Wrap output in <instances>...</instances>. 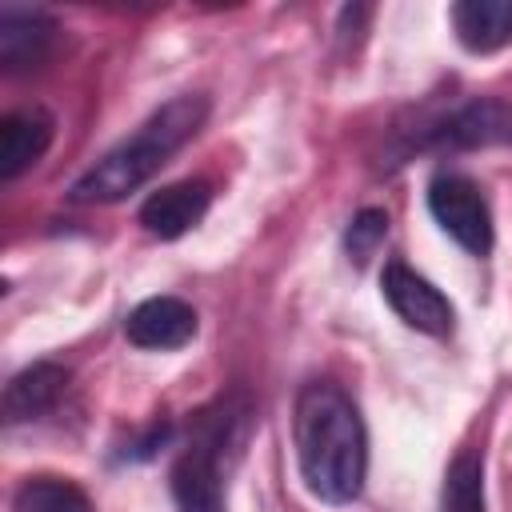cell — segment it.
I'll use <instances>...</instances> for the list:
<instances>
[{
    "mask_svg": "<svg viewBox=\"0 0 512 512\" xmlns=\"http://www.w3.org/2000/svg\"><path fill=\"white\" fill-rule=\"evenodd\" d=\"M68 388V372L60 364H32L24 372H16L4 388V420L8 424H24V420H40L48 408H56V400Z\"/></svg>",
    "mask_w": 512,
    "mask_h": 512,
    "instance_id": "cell-11",
    "label": "cell"
},
{
    "mask_svg": "<svg viewBox=\"0 0 512 512\" xmlns=\"http://www.w3.org/2000/svg\"><path fill=\"white\" fill-rule=\"evenodd\" d=\"M380 292H384L388 308H392L408 328H416V332H424V336H448V332H452L456 312H452L448 296H444L432 280H424L420 272H412L408 264L388 260L384 272H380Z\"/></svg>",
    "mask_w": 512,
    "mask_h": 512,
    "instance_id": "cell-5",
    "label": "cell"
},
{
    "mask_svg": "<svg viewBox=\"0 0 512 512\" xmlns=\"http://www.w3.org/2000/svg\"><path fill=\"white\" fill-rule=\"evenodd\" d=\"M432 148H488V144H512V100H468L452 108L444 120H436L424 136Z\"/></svg>",
    "mask_w": 512,
    "mask_h": 512,
    "instance_id": "cell-6",
    "label": "cell"
},
{
    "mask_svg": "<svg viewBox=\"0 0 512 512\" xmlns=\"http://www.w3.org/2000/svg\"><path fill=\"white\" fill-rule=\"evenodd\" d=\"M208 120V96L184 92L156 108L128 140H120L112 152H104L68 192L80 204H116L128 192H136L144 180H152Z\"/></svg>",
    "mask_w": 512,
    "mask_h": 512,
    "instance_id": "cell-2",
    "label": "cell"
},
{
    "mask_svg": "<svg viewBox=\"0 0 512 512\" xmlns=\"http://www.w3.org/2000/svg\"><path fill=\"white\" fill-rule=\"evenodd\" d=\"M440 512H488L484 500V460L476 452H460L444 472Z\"/></svg>",
    "mask_w": 512,
    "mask_h": 512,
    "instance_id": "cell-14",
    "label": "cell"
},
{
    "mask_svg": "<svg viewBox=\"0 0 512 512\" xmlns=\"http://www.w3.org/2000/svg\"><path fill=\"white\" fill-rule=\"evenodd\" d=\"M368 16H372L368 4H344V8H340V40H344V44H348V40H360V28H364Z\"/></svg>",
    "mask_w": 512,
    "mask_h": 512,
    "instance_id": "cell-16",
    "label": "cell"
},
{
    "mask_svg": "<svg viewBox=\"0 0 512 512\" xmlns=\"http://www.w3.org/2000/svg\"><path fill=\"white\" fill-rule=\"evenodd\" d=\"M208 204H212V188L204 180H180V184L152 192L140 204V224L160 240H176L204 220Z\"/></svg>",
    "mask_w": 512,
    "mask_h": 512,
    "instance_id": "cell-9",
    "label": "cell"
},
{
    "mask_svg": "<svg viewBox=\"0 0 512 512\" xmlns=\"http://www.w3.org/2000/svg\"><path fill=\"white\" fill-rule=\"evenodd\" d=\"M428 212L436 216V224L472 256H488L492 252V212L484 192L460 176V172H440L428 184Z\"/></svg>",
    "mask_w": 512,
    "mask_h": 512,
    "instance_id": "cell-4",
    "label": "cell"
},
{
    "mask_svg": "<svg viewBox=\"0 0 512 512\" xmlns=\"http://www.w3.org/2000/svg\"><path fill=\"white\" fill-rule=\"evenodd\" d=\"M52 144V116L44 108H20L0 120V180L28 172Z\"/></svg>",
    "mask_w": 512,
    "mask_h": 512,
    "instance_id": "cell-10",
    "label": "cell"
},
{
    "mask_svg": "<svg viewBox=\"0 0 512 512\" xmlns=\"http://www.w3.org/2000/svg\"><path fill=\"white\" fill-rule=\"evenodd\" d=\"M12 512H96V508L68 480H60V476H32V480H24L16 488Z\"/></svg>",
    "mask_w": 512,
    "mask_h": 512,
    "instance_id": "cell-13",
    "label": "cell"
},
{
    "mask_svg": "<svg viewBox=\"0 0 512 512\" xmlns=\"http://www.w3.org/2000/svg\"><path fill=\"white\" fill-rule=\"evenodd\" d=\"M452 28L468 52H500L512 44V0H460L452 8Z\"/></svg>",
    "mask_w": 512,
    "mask_h": 512,
    "instance_id": "cell-12",
    "label": "cell"
},
{
    "mask_svg": "<svg viewBox=\"0 0 512 512\" xmlns=\"http://www.w3.org/2000/svg\"><path fill=\"white\" fill-rule=\"evenodd\" d=\"M56 20L40 8H0V68L4 72H28L40 68L56 48Z\"/></svg>",
    "mask_w": 512,
    "mask_h": 512,
    "instance_id": "cell-7",
    "label": "cell"
},
{
    "mask_svg": "<svg viewBox=\"0 0 512 512\" xmlns=\"http://www.w3.org/2000/svg\"><path fill=\"white\" fill-rule=\"evenodd\" d=\"M292 444L304 488L324 504H348L364 488L368 436L352 396L332 380H312L296 392Z\"/></svg>",
    "mask_w": 512,
    "mask_h": 512,
    "instance_id": "cell-1",
    "label": "cell"
},
{
    "mask_svg": "<svg viewBox=\"0 0 512 512\" xmlns=\"http://www.w3.org/2000/svg\"><path fill=\"white\" fill-rule=\"evenodd\" d=\"M244 432L248 404L240 396H224L196 416L192 436L172 464V496L180 512H224V484L232 460L240 456Z\"/></svg>",
    "mask_w": 512,
    "mask_h": 512,
    "instance_id": "cell-3",
    "label": "cell"
},
{
    "mask_svg": "<svg viewBox=\"0 0 512 512\" xmlns=\"http://www.w3.org/2000/svg\"><path fill=\"white\" fill-rule=\"evenodd\" d=\"M124 336L136 348H152V352L184 348L196 336V312L180 296H152V300H144L128 312Z\"/></svg>",
    "mask_w": 512,
    "mask_h": 512,
    "instance_id": "cell-8",
    "label": "cell"
},
{
    "mask_svg": "<svg viewBox=\"0 0 512 512\" xmlns=\"http://www.w3.org/2000/svg\"><path fill=\"white\" fill-rule=\"evenodd\" d=\"M388 240V212L384 208H364L352 216L348 232H344V252L348 260L364 264L368 256H376V248Z\"/></svg>",
    "mask_w": 512,
    "mask_h": 512,
    "instance_id": "cell-15",
    "label": "cell"
}]
</instances>
